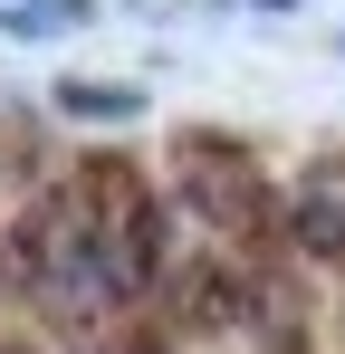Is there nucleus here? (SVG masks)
<instances>
[{
    "instance_id": "obj_1",
    "label": "nucleus",
    "mask_w": 345,
    "mask_h": 354,
    "mask_svg": "<svg viewBox=\"0 0 345 354\" xmlns=\"http://www.w3.org/2000/svg\"><path fill=\"white\" fill-rule=\"evenodd\" d=\"M182 230L211 239V249H240V259H278V153H259L249 134H221V124H192L154 153Z\"/></svg>"
},
{
    "instance_id": "obj_2",
    "label": "nucleus",
    "mask_w": 345,
    "mask_h": 354,
    "mask_svg": "<svg viewBox=\"0 0 345 354\" xmlns=\"http://www.w3.org/2000/svg\"><path fill=\"white\" fill-rule=\"evenodd\" d=\"M278 249L297 268H345V153L278 163Z\"/></svg>"
}]
</instances>
